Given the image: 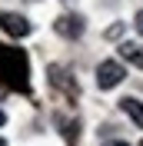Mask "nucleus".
Returning <instances> with one entry per match:
<instances>
[{
    "label": "nucleus",
    "mask_w": 143,
    "mask_h": 146,
    "mask_svg": "<svg viewBox=\"0 0 143 146\" xmlns=\"http://www.w3.org/2000/svg\"><path fill=\"white\" fill-rule=\"evenodd\" d=\"M0 80L17 86V90L27 86V56H23V50L0 46Z\"/></svg>",
    "instance_id": "obj_1"
},
{
    "label": "nucleus",
    "mask_w": 143,
    "mask_h": 146,
    "mask_svg": "<svg viewBox=\"0 0 143 146\" xmlns=\"http://www.w3.org/2000/svg\"><path fill=\"white\" fill-rule=\"evenodd\" d=\"M126 76L123 63H116V60H103V63L97 66V86L100 90H113V86H120Z\"/></svg>",
    "instance_id": "obj_2"
},
{
    "label": "nucleus",
    "mask_w": 143,
    "mask_h": 146,
    "mask_svg": "<svg viewBox=\"0 0 143 146\" xmlns=\"http://www.w3.org/2000/svg\"><path fill=\"white\" fill-rule=\"evenodd\" d=\"M0 30L10 36H27L30 30V20L23 17V13H13V10H0Z\"/></svg>",
    "instance_id": "obj_3"
},
{
    "label": "nucleus",
    "mask_w": 143,
    "mask_h": 146,
    "mask_svg": "<svg viewBox=\"0 0 143 146\" xmlns=\"http://www.w3.org/2000/svg\"><path fill=\"white\" fill-rule=\"evenodd\" d=\"M53 30L60 36H67V40H77V36H83V17L80 13H63V17H57V23H53Z\"/></svg>",
    "instance_id": "obj_4"
},
{
    "label": "nucleus",
    "mask_w": 143,
    "mask_h": 146,
    "mask_svg": "<svg viewBox=\"0 0 143 146\" xmlns=\"http://www.w3.org/2000/svg\"><path fill=\"white\" fill-rule=\"evenodd\" d=\"M120 110H123L126 116H130V119L136 123V126L143 129V103L136 100V96H123V100H120Z\"/></svg>",
    "instance_id": "obj_5"
},
{
    "label": "nucleus",
    "mask_w": 143,
    "mask_h": 146,
    "mask_svg": "<svg viewBox=\"0 0 143 146\" xmlns=\"http://www.w3.org/2000/svg\"><path fill=\"white\" fill-rule=\"evenodd\" d=\"M120 56L143 70V43H120Z\"/></svg>",
    "instance_id": "obj_6"
},
{
    "label": "nucleus",
    "mask_w": 143,
    "mask_h": 146,
    "mask_svg": "<svg viewBox=\"0 0 143 146\" xmlns=\"http://www.w3.org/2000/svg\"><path fill=\"white\" fill-rule=\"evenodd\" d=\"M133 27H136V33H143V10L133 17Z\"/></svg>",
    "instance_id": "obj_7"
},
{
    "label": "nucleus",
    "mask_w": 143,
    "mask_h": 146,
    "mask_svg": "<svg viewBox=\"0 0 143 146\" xmlns=\"http://www.w3.org/2000/svg\"><path fill=\"white\" fill-rule=\"evenodd\" d=\"M103 146H130L126 139H113V143H103Z\"/></svg>",
    "instance_id": "obj_8"
},
{
    "label": "nucleus",
    "mask_w": 143,
    "mask_h": 146,
    "mask_svg": "<svg viewBox=\"0 0 143 146\" xmlns=\"http://www.w3.org/2000/svg\"><path fill=\"white\" fill-rule=\"evenodd\" d=\"M3 123H7V116H3V110H0V126H3Z\"/></svg>",
    "instance_id": "obj_9"
},
{
    "label": "nucleus",
    "mask_w": 143,
    "mask_h": 146,
    "mask_svg": "<svg viewBox=\"0 0 143 146\" xmlns=\"http://www.w3.org/2000/svg\"><path fill=\"white\" fill-rule=\"evenodd\" d=\"M0 146H7V143H3V136H0Z\"/></svg>",
    "instance_id": "obj_10"
}]
</instances>
